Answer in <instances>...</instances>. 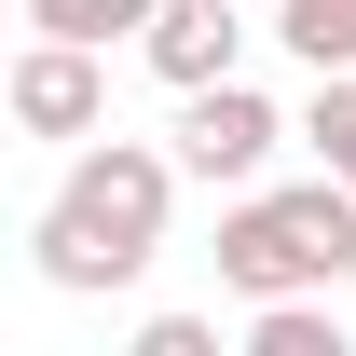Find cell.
Masks as SVG:
<instances>
[{
    "label": "cell",
    "instance_id": "1",
    "mask_svg": "<svg viewBox=\"0 0 356 356\" xmlns=\"http://www.w3.org/2000/svg\"><path fill=\"white\" fill-rule=\"evenodd\" d=\"M178 137L151 151V137H83L69 151V178L42 192V220H28V261H42V288H69V302H96V288H137V274L165 261V206H178Z\"/></svg>",
    "mask_w": 356,
    "mask_h": 356
},
{
    "label": "cell",
    "instance_id": "2",
    "mask_svg": "<svg viewBox=\"0 0 356 356\" xmlns=\"http://www.w3.org/2000/svg\"><path fill=\"white\" fill-rule=\"evenodd\" d=\"M356 274V178H302V192H233L220 206V288L233 302H288V288H343Z\"/></svg>",
    "mask_w": 356,
    "mask_h": 356
},
{
    "label": "cell",
    "instance_id": "3",
    "mask_svg": "<svg viewBox=\"0 0 356 356\" xmlns=\"http://www.w3.org/2000/svg\"><path fill=\"white\" fill-rule=\"evenodd\" d=\"M288 137H302V124H288V110H274L247 69H233V83H192V96H178V165L206 178V192H247V178H261Z\"/></svg>",
    "mask_w": 356,
    "mask_h": 356
},
{
    "label": "cell",
    "instance_id": "4",
    "mask_svg": "<svg viewBox=\"0 0 356 356\" xmlns=\"http://www.w3.org/2000/svg\"><path fill=\"white\" fill-rule=\"evenodd\" d=\"M0 110H14L28 137H96V124H110V69H96V42L28 28V55L0 69Z\"/></svg>",
    "mask_w": 356,
    "mask_h": 356
},
{
    "label": "cell",
    "instance_id": "5",
    "mask_svg": "<svg viewBox=\"0 0 356 356\" xmlns=\"http://www.w3.org/2000/svg\"><path fill=\"white\" fill-rule=\"evenodd\" d=\"M137 55H151V69H165L178 96H192V83H233V55H247V28H233V0H165V14L137 28Z\"/></svg>",
    "mask_w": 356,
    "mask_h": 356
},
{
    "label": "cell",
    "instance_id": "6",
    "mask_svg": "<svg viewBox=\"0 0 356 356\" xmlns=\"http://www.w3.org/2000/svg\"><path fill=\"white\" fill-rule=\"evenodd\" d=\"M274 42L302 69H356V0H274Z\"/></svg>",
    "mask_w": 356,
    "mask_h": 356
},
{
    "label": "cell",
    "instance_id": "7",
    "mask_svg": "<svg viewBox=\"0 0 356 356\" xmlns=\"http://www.w3.org/2000/svg\"><path fill=\"white\" fill-rule=\"evenodd\" d=\"M151 14H165V0H28V28H55V42H137V28H151Z\"/></svg>",
    "mask_w": 356,
    "mask_h": 356
},
{
    "label": "cell",
    "instance_id": "8",
    "mask_svg": "<svg viewBox=\"0 0 356 356\" xmlns=\"http://www.w3.org/2000/svg\"><path fill=\"white\" fill-rule=\"evenodd\" d=\"M302 137L329 151V178H356V69H315V110H302Z\"/></svg>",
    "mask_w": 356,
    "mask_h": 356
},
{
    "label": "cell",
    "instance_id": "9",
    "mask_svg": "<svg viewBox=\"0 0 356 356\" xmlns=\"http://www.w3.org/2000/svg\"><path fill=\"white\" fill-rule=\"evenodd\" d=\"M137 356H220V329H206V315H151V329H137Z\"/></svg>",
    "mask_w": 356,
    "mask_h": 356
}]
</instances>
